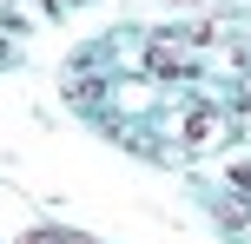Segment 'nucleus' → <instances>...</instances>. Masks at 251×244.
I'll return each instance as SVG.
<instances>
[{"instance_id": "f03ea898", "label": "nucleus", "mask_w": 251, "mask_h": 244, "mask_svg": "<svg viewBox=\"0 0 251 244\" xmlns=\"http://www.w3.org/2000/svg\"><path fill=\"white\" fill-rule=\"evenodd\" d=\"M225 139H231L225 112H212V106H192V112H185V145L205 152V145H225Z\"/></svg>"}, {"instance_id": "f257e3e1", "label": "nucleus", "mask_w": 251, "mask_h": 244, "mask_svg": "<svg viewBox=\"0 0 251 244\" xmlns=\"http://www.w3.org/2000/svg\"><path fill=\"white\" fill-rule=\"evenodd\" d=\"M146 66H152V73H192L199 60H192V40H178V33H152V40H146Z\"/></svg>"}]
</instances>
